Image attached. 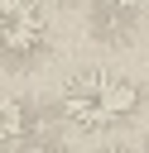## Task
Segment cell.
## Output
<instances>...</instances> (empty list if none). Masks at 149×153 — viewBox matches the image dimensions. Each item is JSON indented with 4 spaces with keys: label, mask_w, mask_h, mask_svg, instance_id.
I'll return each mask as SVG.
<instances>
[{
    "label": "cell",
    "mask_w": 149,
    "mask_h": 153,
    "mask_svg": "<svg viewBox=\"0 0 149 153\" xmlns=\"http://www.w3.org/2000/svg\"><path fill=\"white\" fill-rule=\"evenodd\" d=\"M139 86L115 67H82L62 81V115L82 129H115L135 120Z\"/></svg>",
    "instance_id": "cell-1"
},
{
    "label": "cell",
    "mask_w": 149,
    "mask_h": 153,
    "mask_svg": "<svg viewBox=\"0 0 149 153\" xmlns=\"http://www.w3.org/2000/svg\"><path fill=\"white\" fill-rule=\"evenodd\" d=\"M48 43V10L38 0H0V57H34Z\"/></svg>",
    "instance_id": "cell-2"
},
{
    "label": "cell",
    "mask_w": 149,
    "mask_h": 153,
    "mask_svg": "<svg viewBox=\"0 0 149 153\" xmlns=\"http://www.w3.org/2000/svg\"><path fill=\"white\" fill-rule=\"evenodd\" d=\"M24 129H29V110H24V100H19L14 91H0V148L14 143V139H24Z\"/></svg>",
    "instance_id": "cell-3"
},
{
    "label": "cell",
    "mask_w": 149,
    "mask_h": 153,
    "mask_svg": "<svg viewBox=\"0 0 149 153\" xmlns=\"http://www.w3.org/2000/svg\"><path fill=\"white\" fill-rule=\"evenodd\" d=\"M111 5H115V10H135V14L149 10V0H111Z\"/></svg>",
    "instance_id": "cell-4"
},
{
    "label": "cell",
    "mask_w": 149,
    "mask_h": 153,
    "mask_svg": "<svg viewBox=\"0 0 149 153\" xmlns=\"http://www.w3.org/2000/svg\"><path fill=\"white\" fill-rule=\"evenodd\" d=\"M96 153H135V148H125V143H111V148H96Z\"/></svg>",
    "instance_id": "cell-5"
},
{
    "label": "cell",
    "mask_w": 149,
    "mask_h": 153,
    "mask_svg": "<svg viewBox=\"0 0 149 153\" xmlns=\"http://www.w3.org/2000/svg\"><path fill=\"white\" fill-rule=\"evenodd\" d=\"M29 153H62V148H29Z\"/></svg>",
    "instance_id": "cell-6"
}]
</instances>
